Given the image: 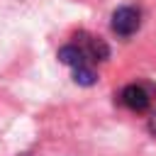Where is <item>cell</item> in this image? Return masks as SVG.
Returning <instances> with one entry per match:
<instances>
[{"label": "cell", "mask_w": 156, "mask_h": 156, "mask_svg": "<svg viewBox=\"0 0 156 156\" xmlns=\"http://www.w3.org/2000/svg\"><path fill=\"white\" fill-rule=\"evenodd\" d=\"M107 56H110V46L100 37H95L85 29L76 32L71 37V41L58 49V61L71 68L73 80L78 85H95L98 66L105 63Z\"/></svg>", "instance_id": "6da1fadb"}, {"label": "cell", "mask_w": 156, "mask_h": 156, "mask_svg": "<svg viewBox=\"0 0 156 156\" xmlns=\"http://www.w3.org/2000/svg\"><path fill=\"white\" fill-rule=\"evenodd\" d=\"M156 100V85L146 83V80H134L127 83L119 93H117V102L132 112H146Z\"/></svg>", "instance_id": "7a4b0ae2"}, {"label": "cell", "mask_w": 156, "mask_h": 156, "mask_svg": "<svg viewBox=\"0 0 156 156\" xmlns=\"http://www.w3.org/2000/svg\"><path fill=\"white\" fill-rule=\"evenodd\" d=\"M141 27V10L134 5H122L112 12V32L117 37H132Z\"/></svg>", "instance_id": "3957f363"}, {"label": "cell", "mask_w": 156, "mask_h": 156, "mask_svg": "<svg viewBox=\"0 0 156 156\" xmlns=\"http://www.w3.org/2000/svg\"><path fill=\"white\" fill-rule=\"evenodd\" d=\"M149 132L151 134H156V110L151 112V117H149Z\"/></svg>", "instance_id": "277c9868"}]
</instances>
